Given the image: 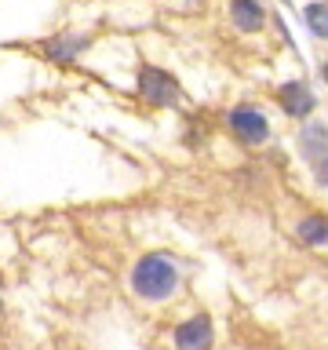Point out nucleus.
<instances>
[{
    "label": "nucleus",
    "mask_w": 328,
    "mask_h": 350,
    "mask_svg": "<svg viewBox=\"0 0 328 350\" xmlns=\"http://www.w3.org/2000/svg\"><path fill=\"white\" fill-rule=\"evenodd\" d=\"M175 350H212L215 343V328H212V317L208 314H193L190 321H182L175 328Z\"/></svg>",
    "instance_id": "nucleus-5"
},
{
    "label": "nucleus",
    "mask_w": 328,
    "mask_h": 350,
    "mask_svg": "<svg viewBox=\"0 0 328 350\" xmlns=\"http://www.w3.org/2000/svg\"><path fill=\"white\" fill-rule=\"evenodd\" d=\"M299 150H303L306 164H310L314 179L321 186H328V128L310 120V124L299 131Z\"/></svg>",
    "instance_id": "nucleus-3"
},
{
    "label": "nucleus",
    "mask_w": 328,
    "mask_h": 350,
    "mask_svg": "<svg viewBox=\"0 0 328 350\" xmlns=\"http://www.w3.org/2000/svg\"><path fill=\"white\" fill-rule=\"evenodd\" d=\"M139 95L150 106L168 109L179 103V81L168 70H161V66H139Z\"/></svg>",
    "instance_id": "nucleus-2"
},
{
    "label": "nucleus",
    "mask_w": 328,
    "mask_h": 350,
    "mask_svg": "<svg viewBox=\"0 0 328 350\" xmlns=\"http://www.w3.org/2000/svg\"><path fill=\"white\" fill-rule=\"evenodd\" d=\"M87 44V37H73V33H66V37H59V40H48V51L51 59H59V62H70V59H77L81 55V48Z\"/></svg>",
    "instance_id": "nucleus-8"
},
{
    "label": "nucleus",
    "mask_w": 328,
    "mask_h": 350,
    "mask_svg": "<svg viewBox=\"0 0 328 350\" xmlns=\"http://www.w3.org/2000/svg\"><path fill=\"white\" fill-rule=\"evenodd\" d=\"M175 288H179V270H175L172 259L157 256V252L139 256V262L131 267V292H135L139 299L161 303V299H168Z\"/></svg>",
    "instance_id": "nucleus-1"
},
{
    "label": "nucleus",
    "mask_w": 328,
    "mask_h": 350,
    "mask_svg": "<svg viewBox=\"0 0 328 350\" xmlns=\"http://www.w3.org/2000/svg\"><path fill=\"white\" fill-rule=\"evenodd\" d=\"M299 237L306 245H328V215H321V212L306 215L299 223Z\"/></svg>",
    "instance_id": "nucleus-9"
},
{
    "label": "nucleus",
    "mask_w": 328,
    "mask_h": 350,
    "mask_svg": "<svg viewBox=\"0 0 328 350\" xmlns=\"http://www.w3.org/2000/svg\"><path fill=\"white\" fill-rule=\"evenodd\" d=\"M284 4H288V0H284Z\"/></svg>",
    "instance_id": "nucleus-12"
},
{
    "label": "nucleus",
    "mask_w": 328,
    "mask_h": 350,
    "mask_svg": "<svg viewBox=\"0 0 328 350\" xmlns=\"http://www.w3.org/2000/svg\"><path fill=\"white\" fill-rule=\"evenodd\" d=\"M321 77H325V84H328V59H325V66H321Z\"/></svg>",
    "instance_id": "nucleus-11"
},
{
    "label": "nucleus",
    "mask_w": 328,
    "mask_h": 350,
    "mask_svg": "<svg viewBox=\"0 0 328 350\" xmlns=\"http://www.w3.org/2000/svg\"><path fill=\"white\" fill-rule=\"evenodd\" d=\"M303 18H306V26H310L314 37L328 40V4H325V0H314V4H306V8H303Z\"/></svg>",
    "instance_id": "nucleus-10"
},
{
    "label": "nucleus",
    "mask_w": 328,
    "mask_h": 350,
    "mask_svg": "<svg viewBox=\"0 0 328 350\" xmlns=\"http://www.w3.org/2000/svg\"><path fill=\"white\" fill-rule=\"evenodd\" d=\"M230 18H234V26L245 29V33H259L262 22H266L259 0H230Z\"/></svg>",
    "instance_id": "nucleus-7"
},
{
    "label": "nucleus",
    "mask_w": 328,
    "mask_h": 350,
    "mask_svg": "<svg viewBox=\"0 0 328 350\" xmlns=\"http://www.w3.org/2000/svg\"><path fill=\"white\" fill-rule=\"evenodd\" d=\"M277 103H281V109L288 117H310L314 113V92L306 88L303 81H288V84H281L277 88Z\"/></svg>",
    "instance_id": "nucleus-6"
},
{
    "label": "nucleus",
    "mask_w": 328,
    "mask_h": 350,
    "mask_svg": "<svg viewBox=\"0 0 328 350\" xmlns=\"http://www.w3.org/2000/svg\"><path fill=\"white\" fill-rule=\"evenodd\" d=\"M230 131H234L241 142H248V146H259V142L270 139V124L256 106H234L230 109Z\"/></svg>",
    "instance_id": "nucleus-4"
}]
</instances>
